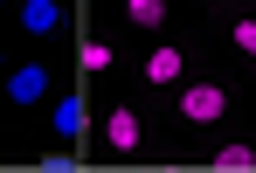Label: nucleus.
<instances>
[{"instance_id": "obj_1", "label": "nucleus", "mask_w": 256, "mask_h": 173, "mask_svg": "<svg viewBox=\"0 0 256 173\" xmlns=\"http://www.w3.org/2000/svg\"><path fill=\"white\" fill-rule=\"evenodd\" d=\"M228 104H236V90L222 84V76H187V84L173 90V118L187 132H222L228 125Z\"/></svg>"}, {"instance_id": "obj_8", "label": "nucleus", "mask_w": 256, "mask_h": 173, "mask_svg": "<svg viewBox=\"0 0 256 173\" xmlns=\"http://www.w3.org/2000/svg\"><path fill=\"white\" fill-rule=\"evenodd\" d=\"M48 125H56V138H84V97H56Z\"/></svg>"}, {"instance_id": "obj_2", "label": "nucleus", "mask_w": 256, "mask_h": 173, "mask_svg": "<svg viewBox=\"0 0 256 173\" xmlns=\"http://www.w3.org/2000/svg\"><path fill=\"white\" fill-rule=\"evenodd\" d=\"M152 146V125H146V111L138 104H111L104 111V152H118V160H138Z\"/></svg>"}, {"instance_id": "obj_11", "label": "nucleus", "mask_w": 256, "mask_h": 173, "mask_svg": "<svg viewBox=\"0 0 256 173\" xmlns=\"http://www.w3.org/2000/svg\"><path fill=\"white\" fill-rule=\"evenodd\" d=\"M0 76H7V48H0Z\"/></svg>"}, {"instance_id": "obj_6", "label": "nucleus", "mask_w": 256, "mask_h": 173, "mask_svg": "<svg viewBox=\"0 0 256 173\" xmlns=\"http://www.w3.org/2000/svg\"><path fill=\"white\" fill-rule=\"evenodd\" d=\"M21 28L28 35H56L62 28V0H21Z\"/></svg>"}, {"instance_id": "obj_5", "label": "nucleus", "mask_w": 256, "mask_h": 173, "mask_svg": "<svg viewBox=\"0 0 256 173\" xmlns=\"http://www.w3.org/2000/svg\"><path fill=\"white\" fill-rule=\"evenodd\" d=\"M208 166H222V173H250L256 166V138H222L208 152Z\"/></svg>"}, {"instance_id": "obj_3", "label": "nucleus", "mask_w": 256, "mask_h": 173, "mask_svg": "<svg viewBox=\"0 0 256 173\" xmlns=\"http://www.w3.org/2000/svg\"><path fill=\"white\" fill-rule=\"evenodd\" d=\"M0 90H7V104H14V111H35V104L56 97V76H48V62H14V70L0 76Z\"/></svg>"}, {"instance_id": "obj_4", "label": "nucleus", "mask_w": 256, "mask_h": 173, "mask_svg": "<svg viewBox=\"0 0 256 173\" xmlns=\"http://www.w3.org/2000/svg\"><path fill=\"white\" fill-rule=\"evenodd\" d=\"M187 84V48L180 42H152L146 48V90H180Z\"/></svg>"}, {"instance_id": "obj_13", "label": "nucleus", "mask_w": 256, "mask_h": 173, "mask_svg": "<svg viewBox=\"0 0 256 173\" xmlns=\"http://www.w3.org/2000/svg\"><path fill=\"white\" fill-rule=\"evenodd\" d=\"M0 7H7V0H0Z\"/></svg>"}, {"instance_id": "obj_10", "label": "nucleus", "mask_w": 256, "mask_h": 173, "mask_svg": "<svg viewBox=\"0 0 256 173\" xmlns=\"http://www.w3.org/2000/svg\"><path fill=\"white\" fill-rule=\"evenodd\" d=\"M228 42L242 48V56H256V14H236L228 21Z\"/></svg>"}, {"instance_id": "obj_9", "label": "nucleus", "mask_w": 256, "mask_h": 173, "mask_svg": "<svg viewBox=\"0 0 256 173\" xmlns=\"http://www.w3.org/2000/svg\"><path fill=\"white\" fill-rule=\"evenodd\" d=\"M76 62H84V76H104V70L118 62V48H111V42H84V56H76Z\"/></svg>"}, {"instance_id": "obj_7", "label": "nucleus", "mask_w": 256, "mask_h": 173, "mask_svg": "<svg viewBox=\"0 0 256 173\" xmlns=\"http://www.w3.org/2000/svg\"><path fill=\"white\" fill-rule=\"evenodd\" d=\"M166 0H125V28H138V35H160L166 28Z\"/></svg>"}, {"instance_id": "obj_12", "label": "nucleus", "mask_w": 256, "mask_h": 173, "mask_svg": "<svg viewBox=\"0 0 256 173\" xmlns=\"http://www.w3.org/2000/svg\"><path fill=\"white\" fill-rule=\"evenodd\" d=\"M0 160H7V146H0Z\"/></svg>"}]
</instances>
